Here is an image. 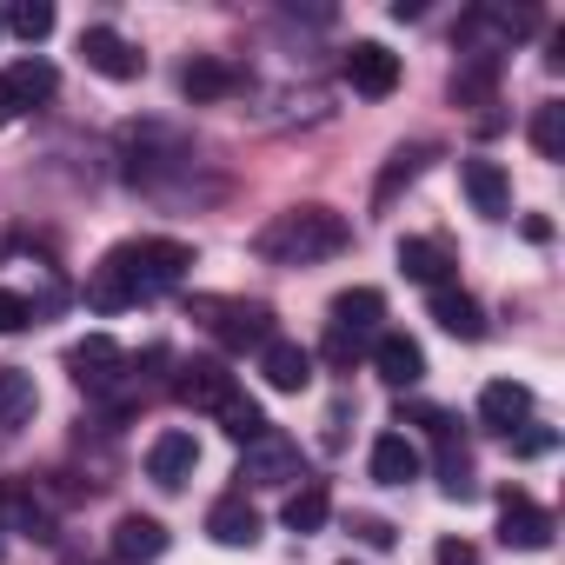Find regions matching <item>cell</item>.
Wrapping results in <instances>:
<instances>
[{
	"label": "cell",
	"mask_w": 565,
	"mask_h": 565,
	"mask_svg": "<svg viewBox=\"0 0 565 565\" xmlns=\"http://www.w3.org/2000/svg\"><path fill=\"white\" fill-rule=\"evenodd\" d=\"M34 406H41V386H34V373H21V366H0V433H21V426L34 419Z\"/></svg>",
	"instance_id": "obj_25"
},
{
	"label": "cell",
	"mask_w": 565,
	"mask_h": 565,
	"mask_svg": "<svg viewBox=\"0 0 565 565\" xmlns=\"http://www.w3.org/2000/svg\"><path fill=\"white\" fill-rule=\"evenodd\" d=\"M21 327H34V300L0 294V333H21Z\"/></svg>",
	"instance_id": "obj_33"
},
{
	"label": "cell",
	"mask_w": 565,
	"mask_h": 565,
	"mask_svg": "<svg viewBox=\"0 0 565 565\" xmlns=\"http://www.w3.org/2000/svg\"><path fill=\"white\" fill-rule=\"evenodd\" d=\"M399 273L439 294V287H452V253L439 239H399Z\"/></svg>",
	"instance_id": "obj_22"
},
{
	"label": "cell",
	"mask_w": 565,
	"mask_h": 565,
	"mask_svg": "<svg viewBox=\"0 0 565 565\" xmlns=\"http://www.w3.org/2000/svg\"><path fill=\"white\" fill-rule=\"evenodd\" d=\"M433 565H479V552H472L466 539H439V552H433Z\"/></svg>",
	"instance_id": "obj_36"
},
{
	"label": "cell",
	"mask_w": 565,
	"mask_h": 565,
	"mask_svg": "<svg viewBox=\"0 0 565 565\" xmlns=\"http://www.w3.org/2000/svg\"><path fill=\"white\" fill-rule=\"evenodd\" d=\"M347 565H353V558H347Z\"/></svg>",
	"instance_id": "obj_41"
},
{
	"label": "cell",
	"mask_w": 565,
	"mask_h": 565,
	"mask_svg": "<svg viewBox=\"0 0 565 565\" xmlns=\"http://www.w3.org/2000/svg\"><path fill=\"white\" fill-rule=\"evenodd\" d=\"M0 519L21 525L28 539H54V512H47V492L28 486V479H0Z\"/></svg>",
	"instance_id": "obj_11"
},
{
	"label": "cell",
	"mask_w": 565,
	"mask_h": 565,
	"mask_svg": "<svg viewBox=\"0 0 565 565\" xmlns=\"http://www.w3.org/2000/svg\"><path fill=\"white\" fill-rule=\"evenodd\" d=\"M459 186H466V200H472L486 220H505V206H512V180H505L499 160H459Z\"/></svg>",
	"instance_id": "obj_14"
},
{
	"label": "cell",
	"mask_w": 565,
	"mask_h": 565,
	"mask_svg": "<svg viewBox=\"0 0 565 565\" xmlns=\"http://www.w3.org/2000/svg\"><path fill=\"white\" fill-rule=\"evenodd\" d=\"M360 353H366V340H353V333H340V327H327V360H333V366H353Z\"/></svg>",
	"instance_id": "obj_34"
},
{
	"label": "cell",
	"mask_w": 565,
	"mask_h": 565,
	"mask_svg": "<svg viewBox=\"0 0 565 565\" xmlns=\"http://www.w3.org/2000/svg\"><path fill=\"white\" fill-rule=\"evenodd\" d=\"M107 545H114V558H120V565H153V558L167 552V525H160V519H147V512H120Z\"/></svg>",
	"instance_id": "obj_12"
},
{
	"label": "cell",
	"mask_w": 565,
	"mask_h": 565,
	"mask_svg": "<svg viewBox=\"0 0 565 565\" xmlns=\"http://www.w3.org/2000/svg\"><path fill=\"white\" fill-rule=\"evenodd\" d=\"M0 28H8V21H0Z\"/></svg>",
	"instance_id": "obj_40"
},
{
	"label": "cell",
	"mask_w": 565,
	"mask_h": 565,
	"mask_svg": "<svg viewBox=\"0 0 565 565\" xmlns=\"http://www.w3.org/2000/svg\"><path fill=\"white\" fill-rule=\"evenodd\" d=\"M186 266H193V246L186 239H127V246H114L87 273V307L94 313H127V307L180 287Z\"/></svg>",
	"instance_id": "obj_1"
},
{
	"label": "cell",
	"mask_w": 565,
	"mask_h": 565,
	"mask_svg": "<svg viewBox=\"0 0 565 565\" xmlns=\"http://www.w3.org/2000/svg\"><path fill=\"white\" fill-rule=\"evenodd\" d=\"M193 466H200V439H193V433H180V426H173V433H160V439L147 446V479H153V486H167V492H180V486L193 479Z\"/></svg>",
	"instance_id": "obj_10"
},
{
	"label": "cell",
	"mask_w": 565,
	"mask_h": 565,
	"mask_svg": "<svg viewBox=\"0 0 565 565\" xmlns=\"http://www.w3.org/2000/svg\"><path fill=\"white\" fill-rule=\"evenodd\" d=\"M233 393H239V380L226 373V360H186L180 380H173V399L193 406V413H220Z\"/></svg>",
	"instance_id": "obj_8"
},
{
	"label": "cell",
	"mask_w": 565,
	"mask_h": 565,
	"mask_svg": "<svg viewBox=\"0 0 565 565\" xmlns=\"http://www.w3.org/2000/svg\"><path fill=\"white\" fill-rule=\"evenodd\" d=\"M193 320L226 353H259L266 340H279L273 333V307H259V300H193Z\"/></svg>",
	"instance_id": "obj_3"
},
{
	"label": "cell",
	"mask_w": 565,
	"mask_h": 565,
	"mask_svg": "<svg viewBox=\"0 0 565 565\" xmlns=\"http://www.w3.org/2000/svg\"><path fill=\"white\" fill-rule=\"evenodd\" d=\"M180 94L186 100H226V94H239V67H226V61H213V54H200V61H186L180 67Z\"/></svg>",
	"instance_id": "obj_20"
},
{
	"label": "cell",
	"mask_w": 565,
	"mask_h": 565,
	"mask_svg": "<svg viewBox=\"0 0 565 565\" xmlns=\"http://www.w3.org/2000/svg\"><path fill=\"white\" fill-rule=\"evenodd\" d=\"M380 320H386V294H380V287H347V294L333 300V320H327V327L366 340V333H380Z\"/></svg>",
	"instance_id": "obj_18"
},
{
	"label": "cell",
	"mask_w": 565,
	"mask_h": 565,
	"mask_svg": "<svg viewBox=\"0 0 565 565\" xmlns=\"http://www.w3.org/2000/svg\"><path fill=\"white\" fill-rule=\"evenodd\" d=\"M499 54H459L452 67V100L459 107H492V87H499Z\"/></svg>",
	"instance_id": "obj_21"
},
{
	"label": "cell",
	"mask_w": 565,
	"mask_h": 565,
	"mask_svg": "<svg viewBox=\"0 0 565 565\" xmlns=\"http://www.w3.org/2000/svg\"><path fill=\"white\" fill-rule=\"evenodd\" d=\"M373 366H380L386 386H419L426 380V353H419L413 333H380L373 340Z\"/></svg>",
	"instance_id": "obj_16"
},
{
	"label": "cell",
	"mask_w": 565,
	"mask_h": 565,
	"mask_svg": "<svg viewBox=\"0 0 565 565\" xmlns=\"http://www.w3.org/2000/svg\"><path fill=\"white\" fill-rule=\"evenodd\" d=\"M213 419H220V433H226V439H239V446H253V439L266 433V413H259V406H253L246 393H233V399H226V406H220Z\"/></svg>",
	"instance_id": "obj_29"
},
{
	"label": "cell",
	"mask_w": 565,
	"mask_h": 565,
	"mask_svg": "<svg viewBox=\"0 0 565 565\" xmlns=\"http://www.w3.org/2000/svg\"><path fill=\"white\" fill-rule=\"evenodd\" d=\"M532 419V393L519 386V380H492L486 393H479V426H492V433H519Z\"/></svg>",
	"instance_id": "obj_17"
},
{
	"label": "cell",
	"mask_w": 565,
	"mask_h": 565,
	"mask_svg": "<svg viewBox=\"0 0 565 565\" xmlns=\"http://www.w3.org/2000/svg\"><path fill=\"white\" fill-rule=\"evenodd\" d=\"M519 233H525V239H532V246H545V239H552V220H539V213H532V220H525V226H519Z\"/></svg>",
	"instance_id": "obj_38"
},
{
	"label": "cell",
	"mask_w": 565,
	"mask_h": 565,
	"mask_svg": "<svg viewBox=\"0 0 565 565\" xmlns=\"http://www.w3.org/2000/svg\"><path fill=\"white\" fill-rule=\"evenodd\" d=\"M426 153H433V147H399V153H393V167H386V180H380V206H386V200H393L419 167H426Z\"/></svg>",
	"instance_id": "obj_31"
},
{
	"label": "cell",
	"mask_w": 565,
	"mask_h": 565,
	"mask_svg": "<svg viewBox=\"0 0 565 565\" xmlns=\"http://www.w3.org/2000/svg\"><path fill=\"white\" fill-rule=\"evenodd\" d=\"M259 373H266L273 393H307L313 386V353L294 347V340H266L259 347Z\"/></svg>",
	"instance_id": "obj_13"
},
{
	"label": "cell",
	"mask_w": 565,
	"mask_h": 565,
	"mask_svg": "<svg viewBox=\"0 0 565 565\" xmlns=\"http://www.w3.org/2000/svg\"><path fill=\"white\" fill-rule=\"evenodd\" d=\"M21 114V100H14V87H8V74H0V127H8Z\"/></svg>",
	"instance_id": "obj_37"
},
{
	"label": "cell",
	"mask_w": 565,
	"mask_h": 565,
	"mask_svg": "<svg viewBox=\"0 0 565 565\" xmlns=\"http://www.w3.org/2000/svg\"><path fill=\"white\" fill-rule=\"evenodd\" d=\"M505 439H512V452H519V459H539V452H552V446H558V433H552V426H519V433H505Z\"/></svg>",
	"instance_id": "obj_32"
},
{
	"label": "cell",
	"mask_w": 565,
	"mask_h": 565,
	"mask_svg": "<svg viewBox=\"0 0 565 565\" xmlns=\"http://www.w3.org/2000/svg\"><path fill=\"white\" fill-rule=\"evenodd\" d=\"M8 87H14V100H21V107H41V100H54L61 74L34 54V61H14V67H8Z\"/></svg>",
	"instance_id": "obj_26"
},
{
	"label": "cell",
	"mask_w": 565,
	"mask_h": 565,
	"mask_svg": "<svg viewBox=\"0 0 565 565\" xmlns=\"http://www.w3.org/2000/svg\"><path fill=\"white\" fill-rule=\"evenodd\" d=\"M0 21H8V28H14V34L28 41V47L54 34V8H47V0H14V8H8V14H0Z\"/></svg>",
	"instance_id": "obj_30"
},
{
	"label": "cell",
	"mask_w": 565,
	"mask_h": 565,
	"mask_svg": "<svg viewBox=\"0 0 565 565\" xmlns=\"http://www.w3.org/2000/svg\"><path fill=\"white\" fill-rule=\"evenodd\" d=\"M353 532H360L373 552H386V545H393V525H386L380 512H353Z\"/></svg>",
	"instance_id": "obj_35"
},
{
	"label": "cell",
	"mask_w": 565,
	"mask_h": 565,
	"mask_svg": "<svg viewBox=\"0 0 565 565\" xmlns=\"http://www.w3.org/2000/svg\"><path fill=\"white\" fill-rule=\"evenodd\" d=\"M439 486H446V499H472V492H479V479H472V452L459 446V433L439 439Z\"/></svg>",
	"instance_id": "obj_27"
},
{
	"label": "cell",
	"mask_w": 565,
	"mask_h": 565,
	"mask_svg": "<svg viewBox=\"0 0 565 565\" xmlns=\"http://www.w3.org/2000/svg\"><path fill=\"white\" fill-rule=\"evenodd\" d=\"M347 87L366 94V100H386L399 87V54L380 47V41H353L347 47Z\"/></svg>",
	"instance_id": "obj_9"
},
{
	"label": "cell",
	"mask_w": 565,
	"mask_h": 565,
	"mask_svg": "<svg viewBox=\"0 0 565 565\" xmlns=\"http://www.w3.org/2000/svg\"><path fill=\"white\" fill-rule=\"evenodd\" d=\"M373 479L380 486H413L419 479V446L406 433H380L373 439Z\"/></svg>",
	"instance_id": "obj_24"
},
{
	"label": "cell",
	"mask_w": 565,
	"mask_h": 565,
	"mask_svg": "<svg viewBox=\"0 0 565 565\" xmlns=\"http://www.w3.org/2000/svg\"><path fill=\"white\" fill-rule=\"evenodd\" d=\"M532 147H539V160H565V100L532 107Z\"/></svg>",
	"instance_id": "obj_28"
},
{
	"label": "cell",
	"mask_w": 565,
	"mask_h": 565,
	"mask_svg": "<svg viewBox=\"0 0 565 565\" xmlns=\"http://www.w3.org/2000/svg\"><path fill=\"white\" fill-rule=\"evenodd\" d=\"M81 61H87L100 81H140V74H147V54H140L127 34H114V28H87V34H81Z\"/></svg>",
	"instance_id": "obj_7"
},
{
	"label": "cell",
	"mask_w": 565,
	"mask_h": 565,
	"mask_svg": "<svg viewBox=\"0 0 565 565\" xmlns=\"http://www.w3.org/2000/svg\"><path fill=\"white\" fill-rule=\"evenodd\" d=\"M499 539L519 545V552H545V545H552V512H545L525 486H505V492H499Z\"/></svg>",
	"instance_id": "obj_6"
},
{
	"label": "cell",
	"mask_w": 565,
	"mask_h": 565,
	"mask_svg": "<svg viewBox=\"0 0 565 565\" xmlns=\"http://www.w3.org/2000/svg\"><path fill=\"white\" fill-rule=\"evenodd\" d=\"M0 558H8V545H0Z\"/></svg>",
	"instance_id": "obj_39"
},
{
	"label": "cell",
	"mask_w": 565,
	"mask_h": 565,
	"mask_svg": "<svg viewBox=\"0 0 565 565\" xmlns=\"http://www.w3.org/2000/svg\"><path fill=\"white\" fill-rule=\"evenodd\" d=\"M206 532H213V545H226V552H246V545H259V512L246 505V492H226V499H213V512H206Z\"/></svg>",
	"instance_id": "obj_15"
},
{
	"label": "cell",
	"mask_w": 565,
	"mask_h": 565,
	"mask_svg": "<svg viewBox=\"0 0 565 565\" xmlns=\"http://www.w3.org/2000/svg\"><path fill=\"white\" fill-rule=\"evenodd\" d=\"M253 246H259V259H273V266H313V259L347 253V246H353V226H347V213H333V206L313 200V206L273 213Z\"/></svg>",
	"instance_id": "obj_2"
},
{
	"label": "cell",
	"mask_w": 565,
	"mask_h": 565,
	"mask_svg": "<svg viewBox=\"0 0 565 565\" xmlns=\"http://www.w3.org/2000/svg\"><path fill=\"white\" fill-rule=\"evenodd\" d=\"M279 519H287V532H320L327 519H333V492H327V479H300L294 492H287V512H279Z\"/></svg>",
	"instance_id": "obj_23"
},
{
	"label": "cell",
	"mask_w": 565,
	"mask_h": 565,
	"mask_svg": "<svg viewBox=\"0 0 565 565\" xmlns=\"http://www.w3.org/2000/svg\"><path fill=\"white\" fill-rule=\"evenodd\" d=\"M433 320H439V333H452V340H486V307L472 300V294H459V287H439L433 294Z\"/></svg>",
	"instance_id": "obj_19"
},
{
	"label": "cell",
	"mask_w": 565,
	"mask_h": 565,
	"mask_svg": "<svg viewBox=\"0 0 565 565\" xmlns=\"http://www.w3.org/2000/svg\"><path fill=\"white\" fill-rule=\"evenodd\" d=\"M239 479L246 486H300L307 472H300V446L287 439V433H259L253 446H246V459H239Z\"/></svg>",
	"instance_id": "obj_5"
},
{
	"label": "cell",
	"mask_w": 565,
	"mask_h": 565,
	"mask_svg": "<svg viewBox=\"0 0 565 565\" xmlns=\"http://www.w3.org/2000/svg\"><path fill=\"white\" fill-rule=\"evenodd\" d=\"M127 347L120 340H107V333H87V340H74L67 347V373H74V386L81 393H94V399H107V393H120L127 386Z\"/></svg>",
	"instance_id": "obj_4"
}]
</instances>
